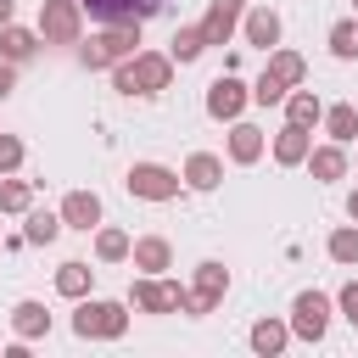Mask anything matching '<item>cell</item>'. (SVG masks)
<instances>
[{
  "label": "cell",
  "mask_w": 358,
  "mask_h": 358,
  "mask_svg": "<svg viewBox=\"0 0 358 358\" xmlns=\"http://www.w3.org/2000/svg\"><path fill=\"white\" fill-rule=\"evenodd\" d=\"M173 84V56L168 50H134L129 62L112 67V90L123 95H162Z\"/></svg>",
  "instance_id": "1"
},
{
  "label": "cell",
  "mask_w": 358,
  "mask_h": 358,
  "mask_svg": "<svg viewBox=\"0 0 358 358\" xmlns=\"http://www.w3.org/2000/svg\"><path fill=\"white\" fill-rule=\"evenodd\" d=\"M123 330H129V308L123 302L78 296V313H73V336L78 341H123Z\"/></svg>",
  "instance_id": "2"
},
{
  "label": "cell",
  "mask_w": 358,
  "mask_h": 358,
  "mask_svg": "<svg viewBox=\"0 0 358 358\" xmlns=\"http://www.w3.org/2000/svg\"><path fill=\"white\" fill-rule=\"evenodd\" d=\"M134 45H140V22H106L101 34H90V45L78 50V62H84L90 73H101V67L129 62V56H134Z\"/></svg>",
  "instance_id": "3"
},
{
  "label": "cell",
  "mask_w": 358,
  "mask_h": 358,
  "mask_svg": "<svg viewBox=\"0 0 358 358\" xmlns=\"http://www.w3.org/2000/svg\"><path fill=\"white\" fill-rule=\"evenodd\" d=\"M224 291H229V268L224 263H196V285L185 291V302H179V313H190V319H201V313H213L218 302H224Z\"/></svg>",
  "instance_id": "4"
},
{
  "label": "cell",
  "mask_w": 358,
  "mask_h": 358,
  "mask_svg": "<svg viewBox=\"0 0 358 358\" xmlns=\"http://www.w3.org/2000/svg\"><path fill=\"white\" fill-rule=\"evenodd\" d=\"M78 34H84L78 0H39V39L45 45H78Z\"/></svg>",
  "instance_id": "5"
},
{
  "label": "cell",
  "mask_w": 358,
  "mask_h": 358,
  "mask_svg": "<svg viewBox=\"0 0 358 358\" xmlns=\"http://www.w3.org/2000/svg\"><path fill=\"white\" fill-rule=\"evenodd\" d=\"M123 185H129V196H140V201H173V196L185 190V173H173V168H162V162H134Z\"/></svg>",
  "instance_id": "6"
},
{
  "label": "cell",
  "mask_w": 358,
  "mask_h": 358,
  "mask_svg": "<svg viewBox=\"0 0 358 358\" xmlns=\"http://www.w3.org/2000/svg\"><path fill=\"white\" fill-rule=\"evenodd\" d=\"M330 313H336V302L324 291H296V302H291V336L296 341H324Z\"/></svg>",
  "instance_id": "7"
},
{
  "label": "cell",
  "mask_w": 358,
  "mask_h": 358,
  "mask_svg": "<svg viewBox=\"0 0 358 358\" xmlns=\"http://www.w3.org/2000/svg\"><path fill=\"white\" fill-rule=\"evenodd\" d=\"M246 101H252V90H246L235 73H218V78L207 84V117H213V123H235V117L246 112Z\"/></svg>",
  "instance_id": "8"
},
{
  "label": "cell",
  "mask_w": 358,
  "mask_h": 358,
  "mask_svg": "<svg viewBox=\"0 0 358 358\" xmlns=\"http://www.w3.org/2000/svg\"><path fill=\"white\" fill-rule=\"evenodd\" d=\"M84 6V17H95V22H145V17H157L168 0H78Z\"/></svg>",
  "instance_id": "9"
},
{
  "label": "cell",
  "mask_w": 358,
  "mask_h": 358,
  "mask_svg": "<svg viewBox=\"0 0 358 358\" xmlns=\"http://www.w3.org/2000/svg\"><path fill=\"white\" fill-rule=\"evenodd\" d=\"M241 17H246V0H207V17H201L207 45H229L241 34Z\"/></svg>",
  "instance_id": "10"
},
{
  "label": "cell",
  "mask_w": 358,
  "mask_h": 358,
  "mask_svg": "<svg viewBox=\"0 0 358 358\" xmlns=\"http://www.w3.org/2000/svg\"><path fill=\"white\" fill-rule=\"evenodd\" d=\"M62 224L67 229H84V235L101 229V196L95 190H67L62 196Z\"/></svg>",
  "instance_id": "11"
},
{
  "label": "cell",
  "mask_w": 358,
  "mask_h": 358,
  "mask_svg": "<svg viewBox=\"0 0 358 358\" xmlns=\"http://www.w3.org/2000/svg\"><path fill=\"white\" fill-rule=\"evenodd\" d=\"M241 34H246V45H257V50H274V45H280V11H268V6H252V11L241 17Z\"/></svg>",
  "instance_id": "12"
},
{
  "label": "cell",
  "mask_w": 358,
  "mask_h": 358,
  "mask_svg": "<svg viewBox=\"0 0 358 358\" xmlns=\"http://www.w3.org/2000/svg\"><path fill=\"white\" fill-rule=\"evenodd\" d=\"M308 151H313V134H308L302 123H285V129L274 134V162H280V168H302Z\"/></svg>",
  "instance_id": "13"
},
{
  "label": "cell",
  "mask_w": 358,
  "mask_h": 358,
  "mask_svg": "<svg viewBox=\"0 0 358 358\" xmlns=\"http://www.w3.org/2000/svg\"><path fill=\"white\" fill-rule=\"evenodd\" d=\"M246 341H252V352H257V358H280V352L291 347V319H257Z\"/></svg>",
  "instance_id": "14"
},
{
  "label": "cell",
  "mask_w": 358,
  "mask_h": 358,
  "mask_svg": "<svg viewBox=\"0 0 358 358\" xmlns=\"http://www.w3.org/2000/svg\"><path fill=\"white\" fill-rule=\"evenodd\" d=\"M308 173L319 179V185H336V179H347V145H313L308 151Z\"/></svg>",
  "instance_id": "15"
},
{
  "label": "cell",
  "mask_w": 358,
  "mask_h": 358,
  "mask_svg": "<svg viewBox=\"0 0 358 358\" xmlns=\"http://www.w3.org/2000/svg\"><path fill=\"white\" fill-rule=\"evenodd\" d=\"M224 185V162L213 157V151H190V162H185V190H218Z\"/></svg>",
  "instance_id": "16"
},
{
  "label": "cell",
  "mask_w": 358,
  "mask_h": 358,
  "mask_svg": "<svg viewBox=\"0 0 358 358\" xmlns=\"http://www.w3.org/2000/svg\"><path fill=\"white\" fill-rule=\"evenodd\" d=\"M129 263H134L140 274H162V268H173V246H168L162 235H140L134 252H129Z\"/></svg>",
  "instance_id": "17"
},
{
  "label": "cell",
  "mask_w": 358,
  "mask_h": 358,
  "mask_svg": "<svg viewBox=\"0 0 358 358\" xmlns=\"http://www.w3.org/2000/svg\"><path fill=\"white\" fill-rule=\"evenodd\" d=\"M34 50H39V28H17V22H6V28H0V62L22 67Z\"/></svg>",
  "instance_id": "18"
},
{
  "label": "cell",
  "mask_w": 358,
  "mask_h": 358,
  "mask_svg": "<svg viewBox=\"0 0 358 358\" xmlns=\"http://www.w3.org/2000/svg\"><path fill=\"white\" fill-rule=\"evenodd\" d=\"M257 157H263V129H257V123H241V117H235V123H229V162L252 168Z\"/></svg>",
  "instance_id": "19"
},
{
  "label": "cell",
  "mask_w": 358,
  "mask_h": 358,
  "mask_svg": "<svg viewBox=\"0 0 358 358\" xmlns=\"http://www.w3.org/2000/svg\"><path fill=\"white\" fill-rule=\"evenodd\" d=\"M280 106H285V123H302V129H313V123L324 117V101H319L313 90H302V84H296V90H291Z\"/></svg>",
  "instance_id": "20"
},
{
  "label": "cell",
  "mask_w": 358,
  "mask_h": 358,
  "mask_svg": "<svg viewBox=\"0 0 358 358\" xmlns=\"http://www.w3.org/2000/svg\"><path fill=\"white\" fill-rule=\"evenodd\" d=\"M62 229H67L62 213H45V207H28V213H22V235H28V246H50Z\"/></svg>",
  "instance_id": "21"
},
{
  "label": "cell",
  "mask_w": 358,
  "mask_h": 358,
  "mask_svg": "<svg viewBox=\"0 0 358 358\" xmlns=\"http://www.w3.org/2000/svg\"><path fill=\"white\" fill-rule=\"evenodd\" d=\"M11 330H17L22 341L50 336V313H45V302H17V308H11Z\"/></svg>",
  "instance_id": "22"
},
{
  "label": "cell",
  "mask_w": 358,
  "mask_h": 358,
  "mask_svg": "<svg viewBox=\"0 0 358 358\" xmlns=\"http://www.w3.org/2000/svg\"><path fill=\"white\" fill-rule=\"evenodd\" d=\"M90 285H95V268H90V263H78V257H73V263H62V268H56V291H62L67 302L90 296Z\"/></svg>",
  "instance_id": "23"
},
{
  "label": "cell",
  "mask_w": 358,
  "mask_h": 358,
  "mask_svg": "<svg viewBox=\"0 0 358 358\" xmlns=\"http://www.w3.org/2000/svg\"><path fill=\"white\" fill-rule=\"evenodd\" d=\"M319 123H324V134H330L336 145H352V140H358V106H347V101H341V106H324Z\"/></svg>",
  "instance_id": "24"
},
{
  "label": "cell",
  "mask_w": 358,
  "mask_h": 358,
  "mask_svg": "<svg viewBox=\"0 0 358 358\" xmlns=\"http://www.w3.org/2000/svg\"><path fill=\"white\" fill-rule=\"evenodd\" d=\"M268 73H274L285 90H296V84L308 78V62H302L296 50H280V45H274V50H268Z\"/></svg>",
  "instance_id": "25"
},
{
  "label": "cell",
  "mask_w": 358,
  "mask_h": 358,
  "mask_svg": "<svg viewBox=\"0 0 358 358\" xmlns=\"http://www.w3.org/2000/svg\"><path fill=\"white\" fill-rule=\"evenodd\" d=\"M324 252H330V263H341V268H358V224H341V229H330Z\"/></svg>",
  "instance_id": "26"
},
{
  "label": "cell",
  "mask_w": 358,
  "mask_h": 358,
  "mask_svg": "<svg viewBox=\"0 0 358 358\" xmlns=\"http://www.w3.org/2000/svg\"><path fill=\"white\" fill-rule=\"evenodd\" d=\"M129 252H134V241H129L123 229H112V224L95 229V257H101V263H123Z\"/></svg>",
  "instance_id": "27"
},
{
  "label": "cell",
  "mask_w": 358,
  "mask_h": 358,
  "mask_svg": "<svg viewBox=\"0 0 358 358\" xmlns=\"http://www.w3.org/2000/svg\"><path fill=\"white\" fill-rule=\"evenodd\" d=\"M28 207H34V179L0 173V213H28Z\"/></svg>",
  "instance_id": "28"
},
{
  "label": "cell",
  "mask_w": 358,
  "mask_h": 358,
  "mask_svg": "<svg viewBox=\"0 0 358 358\" xmlns=\"http://www.w3.org/2000/svg\"><path fill=\"white\" fill-rule=\"evenodd\" d=\"M201 50H207V34H201V22H196V28H179V34L168 39V56H173L179 67H185V62H196Z\"/></svg>",
  "instance_id": "29"
},
{
  "label": "cell",
  "mask_w": 358,
  "mask_h": 358,
  "mask_svg": "<svg viewBox=\"0 0 358 358\" xmlns=\"http://www.w3.org/2000/svg\"><path fill=\"white\" fill-rule=\"evenodd\" d=\"M330 56H341V62L358 56V22H352V17H341V22L330 28Z\"/></svg>",
  "instance_id": "30"
},
{
  "label": "cell",
  "mask_w": 358,
  "mask_h": 358,
  "mask_svg": "<svg viewBox=\"0 0 358 358\" xmlns=\"http://www.w3.org/2000/svg\"><path fill=\"white\" fill-rule=\"evenodd\" d=\"M285 95H291V90H285V84H280V78H274V73L263 67V78L252 84V101H257V106H280Z\"/></svg>",
  "instance_id": "31"
},
{
  "label": "cell",
  "mask_w": 358,
  "mask_h": 358,
  "mask_svg": "<svg viewBox=\"0 0 358 358\" xmlns=\"http://www.w3.org/2000/svg\"><path fill=\"white\" fill-rule=\"evenodd\" d=\"M17 168H22V140L0 134V173H17Z\"/></svg>",
  "instance_id": "32"
},
{
  "label": "cell",
  "mask_w": 358,
  "mask_h": 358,
  "mask_svg": "<svg viewBox=\"0 0 358 358\" xmlns=\"http://www.w3.org/2000/svg\"><path fill=\"white\" fill-rule=\"evenodd\" d=\"M336 308H341V319L358 330V280H347V285L336 291Z\"/></svg>",
  "instance_id": "33"
},
{
  "label": "cell",
  "mask_w": 358,
  "mask_h": 358,
  "mask_svg": "<svg viewBox=\"0 0 358 358\" xmlns=\"http://www.w3.org/2000/svg\"><path fill=\"white\" fill-rule=\"evenodd\" d=\"M11 84H17V67H11V62H0V101L11 95Z\"/></svg>",
  "instance_id": "34"
},
{
  "label": "cell",
  "mask_w": 358,
  "mask_h": 358,
  "mask_svg": "<svg viewBox=\"0 0 358 358\" xmlns=\"http://www.w3.org/2000/svg\"><path fill=\"white\" fill-rule=\"evenodd\" d=\"M11 17H17V0H0V28H6Z\"/></svg>",
  "instance_id": "35"
},
{
  "label": "cell",
  "mask_w": 358,
  "mask_h": 358,
  "mask_svg": "<svg viewBox=\"0 0 358 358\" xmlns=\"http://www.w3.org/2000/svg\"><path fill=\"white\" fill-rule=\"evenodd\" d=\"M347 218H352V224H358V190H352V196H347Z\"/></svg>",
  "instance_id": "36"
},
{
  "label": "cell",
  "mask_w": 358,
  "mask_h": 358,
  "mask_svg": "<svg viewBox=\"0 0 358 358\" xmlns=\"http://www.w3.org/2000/svg\"><path fill=\"white\" fill-rule=\"evenodd\" d=\"M352 6H358V0H352Z\"/></svg>",
  "instance_id": "37"
}]
</instances>
